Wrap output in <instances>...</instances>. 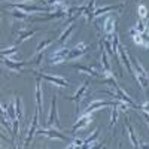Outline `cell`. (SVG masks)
<instances>
[{
	"instance_id": "1",
	"label": "cell",
	"mask_w": 149,
	"mask_h": 149,
	"mask_svg": "<svg viewBox=\"0 0 149 149\" xmlns=\"http://www.w3.org/2000/svg\"><path fill=\"white\" fill-rule=\"evenodd\" d=\"M130 61H131V66H133V73H134L136 81L139 82V85L143 90H148L149 88V74H148L146 69L140 64V61H137L133 57H130Z\"/></svg>"
},
{
	"instance_id": "2",
	"label": "cell",
	"mask_w": 149,
	"mask_h": 149,
	"mask_svg": "<svg viewBox=\"0 0 149 149\" xmlns=\"http://www.w3.org/2000/svg\"><path fill=\"white\" fill-rule=\"evenodd\" d=\"M70 52V48H60L54 54H51L49 57V64H60V63H66L67 61V55Z\"/></svg>"
},
{
	"instance_id": "3",
	"label": "cell",
	"mask_w": 149,
	"mask_h": 149,
	"mask_svg": "<svg viewBox=\"0 0 149 149\" xmlns=\"http://www.w3.org/2000/svg\"><path fill=\"white\" fill-rule=\"evenodd\" d=\"M88 86H90V81H85L79 88H78V91H76V94L74 95H70V97H66L67 100H73L74 103H76V115L79 113V107H81V100H82V97H84V94L86 93V90H88Z\"/></svg>"
},
{
	"instance_id": "4",
	"label": "cell",
	"mask_w": 149,
	"mask_h": 149,
	"mask_svg": "<svg viewBox=\"0 0 149 149\" xmlns=\"http://www.w3.org/2000/svg\"><path fill=\"white\" fill-rule=\"evenodd\" d=\"M37 133L39 134H43V136H48L51 139H60V140H67V137L64 134L60 133V128L57 127H49V128H37Z\"/></svg>"
},
{
	"instance_id": "5",
	"label": "cell",
	"mask_w": 149,
	"mask_h": 149,
	"mask_svg": "<svg viewBox=\"0 0 149 149\" xmlns=\"http://www.w3.org/2000/svg\"><path fill=\"white\" fill-rule=\"evenodd\" d=\"M48 127H57V128H60L58 113H57V95L52 97V102H51V113H49V118H48Z\"/></svg>"
},
{
	"instance_id": "6",
	"label": "cell",
	"mask_w": 149,
	"mask_h": 149,
	"mask_svg": "<svg viewBox=\"0 0 149 149\" xmlns=\"http://www.w3.org/2000/svg\"><path fill=\"white\" fill-rule=\"evenodd\" d=\"M36 74H37L40 79H45V81H48V82L57 85V86H69V85H70V82H69L67 79L60 78V76H52V74H46V73H36Z\"/></svg>"
},
{
	"instance_id": "7",
	"label": "cell",
	"mask_w": 149,
	"mask_h": 149,
	"mask_svg": "<svg viewBox=\"0 0 149 149\" xmlns=\"http://www.w3.org/2000/svg\"><path fill=\"white\" fill-rule=\"evenodd\" d=\"M37 119H39V107H36V112H34V116H33V121H31V125H30V128H29V134H27V139H26V142H24V148H27L30 143H31V139H33V134L34 133H37Z\"/></svg>"
},
{
	"instance_id": "8",
	"label": "cell",
	"mask_w": 149,
	"mask_h": 149,
	"mask_svg": "<svg viewBox=\"0 0 149 149\" xmlns=\"http://www.w3.org/2000/svg\"><path fill=\"white\" fill-rule=\"evenodd\" d=\"M116 54H118V57L121 58V61H122V63L125 64V67H127L128 73H130V74H133V76H134V73H133V66H131V61H130V55H128V52H127V49L124 48L122 45H118V51H116Z\"/></svg>"
},
{
	"instance_id": "9",
	"label": "cell",
	"mask_w": 149,
	"mask_h": 149,
	"mask_svg": "<svg viewBox=\"0 0 149 149\" xmlns=\"http://www.w3.org/2000/svg\"><path fill=\"white\" fill-rule=\"evenodd\" d=\"M86 51H88V46H86L85 43H79V45H76V46L70 48V52H69V55H67V61L76 60V58L82 57Z\"/></svg>"
},
{
	"instance_id": "10",
	"label": "cell",
	"mask_w": 149,
	"mask_h": 149,
	"mask_svg": "<svg viewBox=\"0 0 149 149\" xmlns=\"http://www.w3.org/2000/svg\"><path fill=\"white\" fill-rule=\"evenodd\" d=\"M93 121V112H85V113L74 122V125H73V131H76V130H81V128H85L88 124Z\"/></svg>"
},
{
	"instance_id": "11",
	"label": "cell",
	"mask_w": 149,
	"mask_h": 149,
	"mask_svg": "<svg viewBox=\"0 0 149 149\" xmlns=\"http://www.w3.org/2000/svg\"><path fill=\"white\" fill-rule=\"evenodd\" d=\"M2 63L6 67H9L10 70H15V72H22V67L29 64L26 61H14L12 58H5V57L2 58Z\"/></svg>"
},
{
	"instance_id": "12",
	"label": "cell",
	"mask_w": 149,
	"mask_h": 149,
	"mask_svg": "<svg viewBox=\"0 0 149 149\" xmlns=\"http://www.w3.org/2000/svg\"><path fill=\"white\" fill-rule=\"evenodd\" d=\"M116 102H107V100H95V102H93V103H90L88 104V107H86V110L85 112H94L95 109H100V107H104V106H113Z\"/></svg>"
},
{
	"instance_id": "13",
	"label": "cell",
	"mask_w": 149,
	"mask_h": 149,
	"mask_svg": "<svg viewBox=\"0 0 149 149\" xmlns=\"http://www.w3.org/2000/svg\"><path fill=\"white\" fill-rule=\"evenodd\" d=\"M115 18L113 17H109L106 18L104 21V26H103V31L106 36H110V34H115Z\"/></svg>"
},
{
	"instance_id": "14",
	"label": "cell",
	"mask_w": 149,
	"mask_h": 149,
	"mask_svg": "<svg viewBox=\"0 0 149 149\" xmlns=\"http://www.w3.org/2000/svg\"><path fill=\"white\" fill-rule=\"evenodd\" d=\"M133 40L136 45H140L143 48H149V36H146L145 33H136L133 36Z\"/></svg>"
},
{
	"instance_id": "15",
	"label": "cell",
	"mask_w": 149,
	"mask_h": 149,
	"mask_svg": "<svg viewBox=\"0 0 149 149\" xmlns=\"http://www.w3.org/2000/svg\"><path fill=\"white\" fill-rule=\"evenodd\" d=\"M73 67H74V69H78V70H81V72H84V73H88V74H91V76L102 78V73H98V72H97L95 69H93V67L84 66V64H73Z\"/></svg>"
},
{
	"instance_id": "16",
	"label": "cell",
	"mask_w": 149,
	"mask_h": 149,
	"mask_svg": "<svg viewBox=\"0 0 149 149\" xmlns=\"http://www.w3.org/2000/svg\"><path fill=\"white\" fill-rule=\"evenodd\" d=\"M121 8H122V3H121V5H110V6H104V8H98V9H95V10L93 12V17L103 15V14H106V12H109V10H118V9H121Z\"/></svg>"
},
{
	"instance_id": "17",
	"label": "cell",
	"mask_w": 149,
	"mask_h": 149,
	"mask_svg": "<svg viewBox=\"0 0 149 149\" xmlns=\"http://www.w3.org/2000/svg\"><path fill=\"white\" fill-rule=\"evenodd\" d=\"M18 34H19V37L17 39L15 45H19L21 42H24L26 39H29V37H33V36L36 34V30H21V31H18Z\"/></svg>"
},
{
	"instance_id": "18",
	"label": "cell",
	"mask_w": 149,
	"mask_h": 149,
	"mask_svg": "<svg viewBox=\"0 0 149 149\" xmlns=\"http://www.w3.org/2000/svg\"><path fill=\"white\" fill-rule=\"evenodd\" d=\"M94 5H95V0H91L90 5H86V8H85V10H84V14H85V17H86V21H91V19H93Z\"/></svg>"
},
{
	"instance_id": "19",
	"label": "cell",
	"mask_w": 149,
	"mask_h": 149,
	"mask_svg": "<svg viewBox=\"0 0 149 149\" xmlns=\"http://www.w3.org/2000/svg\"><path fill=\"white\" fill-rule=\"evenodd\" d=\"M73 30H74V24H69V26H67V29L63 31V34L60 36V39H58V40H60V43H64V42L67 40V37L70 36V33H72Z\"/></svg>"
},
{
	"instance_id": "20",
	"label": "cell",
	"mask_w": 149,
	"mask_h": 149,
	"mask_svg": "<svg viewBox=\"0 0 149 149\" xmlns=\"http://www.w3.org/2000/svg\"><path fill=\"white\" fill-rule=\"evenodd\" d=\"M36 102H37V107L40 109L42 106V95H40V78L37 76V81H36Z\"/></svg>"
},
{
	"instance_id": "21",
	"label": "cell",
	"mask_w": 149,
	"mask_h": 149,
	"mask_svg": "<svg viewBox=\"0 0 149 149\" xmlns=\"http://www.w3.org/2000/svg\"><path fill=\"white\" fill-rule=\"evenodd\" d=\"M127 127H128V131H130V139H131V143H133V146H134V148H140L142 145L137 142V139H136V134H134V130H133V127H131L130 121H127Z\"/></svg>"
},
{
	"instance_id": "22",
	"label": "cell",
	"mask_w": 149,
	"mask_h": 149,
	"mask_svg": "<svg viewBox=\"0 0 149 149\" xmlns=\"http://www.w3.org/2000/svg\"><path fill=\"white\" fill-rule=\"evenodd\" d=\"M6 110H8V113L10 116V121H14L17 119V112H15V102H9L6 104Z\"/></svg>"
},
{
	"instance_id": "23",
	"label": "cell",
	"mask_w": 149,
	"mask_h": 149,
	"mask_svg": "<svg viewBox=\"0 0 149 149\" xmlns=\"http://www.w3.org/2000/svg\"><path fill=\"white\" fill-rule=\"evenodd\" d=\"M9 14L14 17V18H17V19H29V15H27V12H22V10H19V9H15V10H10Z\"/></svg>"
},
{
	"instance_id": "24",
	"label": "cell",
	"mask_w": 149,
	"mask_h": 149,
	"mask_svg": "<svg viewBox=\"0 0 149 149\" xmlns=\"http://www.w3.org/2000/svg\"><path fill=\"white\" fill-rule=\"evenodd\" d=\"M97 136H98V130H94L93 136H90V137H88V139H86V140L84 142L82 148H90V146H93V143H95V139H97Z\"/></svg>"
},
{
	"instance_id": "25",
	"label": "cell",
	"mask_w": 149,
	"mask_h": 149,
	"mask_svg": "<svg viewBox=\"0 0 149 149\" xmlns=\"http://www.w3.org/2000/svg\"><path fill=\"white\" fill-rule=\"evenodd\" d=\"M15 112H17V118L22 119V103L19 97H15Z\"/></svg>"
},
{
	"instance_id": "26",
	"label": "cell",
	"mask_w": 149,
	"mask_h": 149,
	"mask_svg": "<svg viewBox=\"0 0 149 149\" xmlns=\"http://www.w3.org/2000/svg\"><path fill=\"white\" fill-rule=\"evenodd\" d=\"M148 12H149V9H148L145 5H139V6H137V14H139V18H140V19H143V18H148V17H149Z\"/></svg>"
},
{
	"instance_id": "27",
	"label": "cell",
	"mask_w": 149,
	"mask_h": 149,
	"mask_svg": "<svg viewBox=\"0 0 149 149\" xmlns=\"http://www.w3.org/2000/svg\"><path fill=\"white\" fill-rule=\"evenodd\" d=\"M52 42H54V37H49V39H45V40H42L39 45H37V54H39V52H42L43 49H45L48 45H51Z\"/></svg>"
},
{
	"instance_id": "28",
	"label": "cell",
	"mask_w": 149,
	"mask_h": 149,
	"mask_svg": "<svg viewBox=\"0 0 149 149\" xmlns=\"http://www.w3.org/2000/svg\"><path fill=\"white\" fill-rule=\"evenodd\" d=\"M17 51H18V48H15V46H12V48H9V49H3V51H2V57L9 55V54H14V52H17Z\"/></svg>"
},
{
	"instance_id": "29",
	"label": "cell",
	"mask_w": 149,
	"mask_h": 149,
	"mask_svg": "<svg viewBox=\"0 0 149 149\" xmlns=\"http://www.w3.org/2000/svg\"><path fill=\"white\" fill-rule=\"evenodd\" d=\"M136 30H137V33H143L145 31V24L142 22V19L137 21V26H136Z\"/></svg>"
},
{
	"instance_id": "30",
	"label": "cell",
	"mask_w": 149,
	"mask_h": 149,
	"mask_svg": "<svg viewBox=\"0 0 149 149\" xmlns=\"http://www.w3.org/2000/svg\"><path fill=\"white\" fill-rule=\"evenodd\" d=\"M139 109L142 112H146V113H149V102H145L142 106H139Z\"/></svg>"
},
{
	"instance_id": "31",
	"label": "cell",
	"mask_w": 149,
	"mask_h": 149,
	"mask_svg": "<svg viewBox=\"0 0 149 149\" xmlns=\"http://www.w3.org/2000/svg\"><path fill=\"white\" fill-rule=\"evenodd\" d=\"M136 33H137V30H136V29H130V34H131V36H134Z\"/></svg>"
},
{
	"instance_id": "32",
	"label": "cell",
	"mask_w": 149,
	"mask_h": 149,
	"mask_svg": "<svg viewBox=\"0 0 149 149\" xmlns=\"http://www.w3.org/2000/svg\"><path fill=\"white\" fill-rule=\"evenodd\" d=\"M146 27H148V30H149V17H148V21H146Z\"/></svg>"
}]
</instances>
